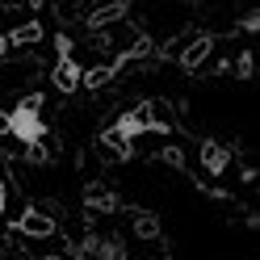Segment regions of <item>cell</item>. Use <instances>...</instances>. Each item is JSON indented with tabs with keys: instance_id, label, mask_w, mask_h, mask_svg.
<instances>
[{
	"instance_id": "6da1fadb",
	"label": "cell",
	"mask_w": 260,
	"mask_h": 260,
	"mask_svg": "<svg viewBox=\"0 0 260 260\" xmlns=\"http://www.w3.org/2000/svg\"><path fill=\"white\" fill-rule=\"evenodd\" d=\"M0 135H13L17 143H25V147H38V143H46V122H42V96H25V101H17V109L5 113L0 109Z\"/></svg>"
},
{
	"instance_id": "7a4b0ae2",
	"label": "cell",
	"mask_w": 260,
	"mask_h": 260,
	"mask_svg": "<svg viewBox=\"0 0 260 260\" xmlns=\"http://www.w3.org/2000/svg\"><path fill=\"white\" fill-rule=\"evenodd\" d=\"M55 46H59V63L51 68V84L63 92V96H72L76 88H80V63H76V55H72V38L68 34H55Z\"/></svg>"
},
{
	"instance_id": "3957f363",
	"label": "cell",
	"mask_w": 260,
	"mask_h": 260,
	"mask_svg": "<svg viewBox=\"0 0 260 260\" xmlns=\"http://www.w3.org/2000/svg\"><path fill=\"white\" fill-rule=\"evenodd\" d=\"M17 235H25V239H51L55 235V218L46 214L42 206H25L17 214Z\"/></svg>"
},
{
	"instance_id": "277c9868",
	"label": "cell",
	"mask_w": 260,
	"mask_h": 260,
	"mask_svg": "<svg viewBox=\"0 0 260 260\" xmlns=\"http://www.w3.org/2000/svg\"><path fill=\"white\" fill-rule=\"evenodd\" d=\"M198 155H202V168L210 176H222L226 168H231V147H222V143H214V139H206L198 147Z\"/></svg>"
},
{
	"instance_id": "5b68a950",
	"label": "cell",
	"mask_w": 260,
	"mask_h": 260,
	"mask_svg": "<svg viewBox=\"0 0 260 260\" xmlns=\"http://www.w3.org/2000/svg\"><path fill=\"white\" fill-rule=\"evenodd\" d=\"M210 51H214V34H198V38L181 51V68H185V72H202V63L210 59Z\"/></svg>"
},
{
	"instance_id": "8992f818",
	"label": "cell",
	"mask_w": 260,
	"mask_h": 260,
	"mask_svg": "<svg viewBox=\"0 0 260 260\" xmlns=\"http://www.w3.org/2000/svg\"><path fill=\"white\" fill-rule=\"evenodd\" d=\"M84 210H92V214H113L118 210V193L105 189V185H84Z\"/></svg>"
},
{
	"instance_id": "52a82bcc",
	"label": "cell",
	"mask_w": 260,
	"mask_h": 260,
	"mask_svg": "<svg viewBox=\"0 0 260 260\" xmlns=\"http://www.w3.org/2000/svg\"><path fill=\"white\" fill-rule=\"evenodd\" d=\"M118 76V63H96V68H88V72H80V88H105L109 80Z\"/></svg>"
},
{
	"instance_id": "ba28073f",
	"label": "cell",
	"mask_w": 260,
	"mask_h": 260,
	"mask_svg": "<svg viewBox=\"0 0 260 260\" xmlns=\"http://www.w3.org/2000/svg\"><path fill=\"white\" fill-rule=\"evenodd\" d=\"M84 248H88L96 260H126V252H122V243H118V239H88Z\"/></svg>"
},
{
	"instance_id": "9c48e42d",
	"label": "cell",
	"mask_w": 260,
	"mask_h": 260,
	"mask_svg": "<svg viewBox=\"0 0 260 260\" xmlns=\"http://www.w3.org/2000/svg\"><path fill=\"white\" fill-rule=\"evenodd\" d=\"M5 38H9V46H34V42L42 38V25H38V21H25L21 29H9Z\"/></svg>"
},
{
	"instance_id": "30bf717a",
	"label": "cell",
	"mask_w": 260,
	"mask_h": 260,
	"mask_svg": "<svg viewBox=\"0 0 260 260\" xmlns=\"http://www.w3.org/2000/svg\"><path fill=\"white\" fill-rule=\"evenodd\" d=\"M122 13H126V5H122V0H118V5H105V9H96L92 17H88V29H101L105 21H113V17H122Z\"/></svg>"
},
{
	"instance_id": "8fae6325",
	"label": "cell",
	"mask_w": 260,
	"mask_h": 260,
	"mask_svg": "<svg viewBox=\"0 0 260 260\" xmlns=\"http://www.w3.org/2000/svg\"><path fill=\"white\" fill-rule=\"evenodd\" d=\"M135 231H139V239H155V235H159V218H151V214H135Z\"/></svg>"
},
{
	"instance_id": "7c38bea8",
	"label": "cell",
	"mask_w": 260,
	"mask_h": 260,
	"mask_svg": "<svg viewBox=\"0 0 260 260\" xmlns=\"http://www.w3.org/2000/svg\"><path fill=\"white\" fill-rule=\"evenodd\" d=\"M5 202H9V189H5V181H0V214H5Z\"/></svg>"
},
{
	"instance_id": "4fadbf2b",
	"label": "cell",
	"mask_w": 260,
	"mask_h": 260,
	"mask_svg": "<svg viewBox=\"0 0 260 260\" xmlns=\"http://www.w3.org/2000/svg\"><path fill=\"white\" fill-rule=\"evenodd\" d=\"M42 260H63V256H42Z\"/></svg>"
},
{
	"instance_id": "5bb4252c",
	"label": "cell",
	"mask_w": 260,
	"mask_h": 260,
	"mask_svg": "<svg viewBox=\"0 0 260 260\" xmlns=\"http://www.w3.org/2000/svg\"><path fill=\"white\" fill-rule=\"evenodd\" d=\"M155 260H168V256H155Z\"/></svg>"
}]
</instances>
